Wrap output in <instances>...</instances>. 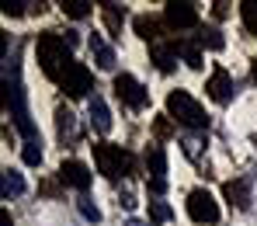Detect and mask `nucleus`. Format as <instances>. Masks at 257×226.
<instances>
[{
	"label": "nucleus",
	"mask_w": 257,
	"mask_h": 226,
	"mask_svg": "<svg viewBox=\"0 0 257 226\" xmlns=\"http://www.w3.org/2000/svg\"><path fill=\"white\" fill-rule=\"evenodd\" d=\"M35 52H39V63H42L45 77H52V80H59V77H63V70L73 63V56H70V42H66L63 35H56V32L39 35Z\"/></svg>",
	"instance_id": "nucleus-1"
},
{
	"label": "nucleus",
	"mask_w": 257,
	"mask_h": 226,
	"mask_svg": "<svg viewBox=\"0 0 257 226\" xmlns=\"http://www.w3.org/2000/svg\"><path fill=\"white\" fill-rule=\"evenodd\" d=\"M167 119L188 126V129H205V126H209L205 108H202L188 90H171V94H167Z\"/></svg>",
	"instance_id": "nucleus-2"
},
{
	"label": "nucleus",
	"mask_w": 257,
	"mask_h": 226,
	"mask_svg": "<svg viewBox=\"0 0 257 226\" xmlns=\"http://www.w3.org/2000/svg\"><path fill=\"white\" fill-rule=\"evenodd\" d=\"M94 164H97V171L104 178H118L122 171H128L132 157H128L122 146H115V143H97L94 146Z\"/></svg>",
	"instance_id": "nucleus-3"
},
{
	"label": "nucleus",
	"mask_w": 257,
	"mask_h": 226,
	"mask_svg": "<svg viewBox=\"0 0 257 226\" xmlns=\"http://www.w3.org/2000/svg\"><path fill=\"white\" fill-rule=\"evenodd\" d=\"M59 87L66 90L70 97H87L90 90H94V77H90V70H87L84 63H70L66 70H63V77H59Z\"/></svg>",
	"instance_id": "nucleus-4"
},
{
	"label": "nucleus",
	"mask_w": 257,
	"mask_h": 226,
	"mask_svg": "<svg viewBox=\"0 0 257 226\" xmlns=\"http://www.w3.org/2000/svg\"><path fill=\"white\" fill-rule=\"evenodd\" d=\"M115 94H118V101L122 104H128V108H146V101H150V94H146V87L132 77V73H118L115 77Z\"/></svg>",
	"instance_id": "nucleus-5"
},
{
	"label": "nucleus",
	"mask_w": 257,
	"mask_h": 226,
	"mask_svg": "<svg viewBox=\"0 0 257 226\" xmlns=\"http://www.w3.org/2000/svg\"><path fill=\"white\" fill-rule=\"evenodd\" d=\"M188 216H191L195 223H215V219H219V205H215V198L205 188H195V191L188 195Z\"/></svg>",
	"instance_id": "nucleus-6"
},
{
	"label": "nucleus",
	"mask_w": 257,
	"mask_h": 226,
	"mask_svg": "<svg viewBox=\"0 0 257 226\" xmlns=\"http://www.w3.org/2000/svg\"><path fill=\"white\" fill-rule=\"evenodd\" d=\"M164 21L177 28V32H184V28H195L198 25V7L191 4V0H171L167 7H164Z\"/></svg>",
	"instance_id": "nucleus-7"
},
{
	"label": "nucleus",
	"mask_w": 257,
	"mask_h": 226,
	"mask_svg": "<svg viewBox=\"0 0 257 226\" xmlns=\"http://www.w3.org/2000/svg\"><path fill=\"white\" fill-rule=\"evenodd\" d=\"M59 181L70 184V188H77V191H87V188H90V171H87L80 160H63V167H59Z\"/></svg>",
	"instance_id": "nucleus-8"
},
{
	"label": "nucleus",
	"mask_w": 257,
	"mask_h": 226,
	"mask_svg": "<svg viewBox=\"0 0 257 226\" xmlns=\"http://www.w3.org/2000/svg\"><path fill=\"white\" fill-rule=\"evenodd\" d=\"M209 97L212 101H219V104H226L229 101V94H233V84H229V73L222 70V66H215L212 70V77H209Z\"/></svg>",
	"instance_id": "nucleus-9"
},
{
	"label": "nucleus",
	"mask_w": 257,
	"mask_h": 226,
	"mask_svg": "<svg viewBox=\"0 0 257 226\" xmlns=\"http://www.w3.org/2000/svg\"><path fill=\"white\" fill-rule=\"evenodd\" d=\"M222 195H226L229 205H236V209H247V205H250V184H247V181H226V184H222Z\"/></svg>",
	"instance_id": "nucleus-10"
},
{
	"label": "nucleus",
	"mask_w": 257,
	"mask_h": 226,
	"mask_svg": "<svg viewBox=\"0 0 257 226\" xmlns=\"http://www.w3.org/2000/svg\"><path fill=\"white\" fill-rule=\"evenodd\" d=\"M87 45H90V52H94V63H97L101 70H115V49L104 42L101 35H94V39H90Z\"/></svg>",
	"instance_id": "nucleus-11"
},
{
	"label": "nucleus",
	"mask_w": 257,
	"mask_h": 226,
	"mask_svg": "<svg viewBox=\"0 0 257 226\" xmlns=\"http://www.w3.org/2000/svg\"><path fill=\"white\" fill-rule=\"evenodd\" d=\"M0 195H4V198H18V195H25V178H21V171L7 167V171L0 174Z\"/></svg>",
	"instance_id": "nucleus-12"
},
{
	"label": "nucleus",
	"mask_w": 257,
	"mask_h": 226,
	"mask_svg": "<svg viewBox=\"0 0 257 226\" xmlns=\"http://www.w3.org/2000/svg\"><path fill=\"white\" fill-rule=\"evenodd\" d=\"M90 122H94V129L97 133H108L111 129V111H108V104H104V97H90Z\"/></svg>",
	"instance_id": "nucleus-13"
},
{
	"label": "nucleus",
	"mask_w": 257,
	"mask_h": 226,
	"mask_svg": "<svg viewBox=\"0 0 257 226\" xmlns=\"http://www.w3.org/2000/svg\"><path fill=\"white\" fill-rule=\"evenodd\" d=\"M56 129H59V139L66 143V139H77V115L63 104V108H56Z\"/></svg>",
	"instance_id": "nucleus-14"
},
{
	"label": "nucleus",
	"mask_w": 257,
	"mask_h": 226,
	"mask_svg": "<svg viewBox=\"0 0 257 226\" xmlns=\"http://www.w3.org/2000/svg\"><path fill=\"white\" fill-rule=\"evenodd\" d=\"M174 45H177V56H184V63L191 70H202V49H198L195 39H177Z\"/></svg>",
	"instance_id": "nucleus-15"
},
{
	"label": "nucleus",
	"mask_w": 257,
	"mask_h": 226,
	"mask_svg": "<svg viewBox=\"0 0 257 226\" xmlns=\"http://www.w3.org/2000/svg\"><path fill=\"white\" fill-rule=\"evenodd\" d=\"M150 52H153V63H157V66H160L164 73H171V70H174V63H177V45H164V42H157L153 49H150Z\"/></svg>",
	"instance_id": "nucleus-16"
},
{
	"label": "nucleus",
	"mask_w": 257,
	"mask_h": 226,
	"mask_svg": "<svg viewBox=\"0 0 257 226\" xmlns=\"http://www.w3.org/2000/svg\"><path fill=\"white\" fill-rule=\"evenodd\" d=\"M146 171L153 174V181H160L167 174V153H164V146H153V150L146 153Z\"/></svg>",
	"instance_id": "nucleus-17"
},
{
	"label": "nucleus",
	"mask_w": 257,
	"mask_h": 226,
	"mask_svg": "<svg viewBox=\"0 0 257 226\" xmlns=\"http://www.w3.org/2000/svg\"><path fill=\"white\" fill-rule=\"evenodd\" d=\"M132 28H136V35H139V39H146V42L157 45V32H160V28H157V18H150V14H139V18L132 21Z\"/></svg>",
	"instance_id": "nucleus-18"
},
{
	"label": "nucleus",
	"mask_w": 257,
	"mask_h": 226,
	"mask_svg": "<svg viewBox=\"0 0 257 226\" xmlns=\"http://www.w3.org/2000/svg\"><path fill=\"white\" fill-rule=\"evenodd\" d=\"M104 7V25H108V32L111 35H118L122 32V14H118V4H101Z\"/></svg>",
	"instance_id": "nucleus-19"
},
{
	"label": "nucleus",
	"mask_w": 257,
	"mask_h": 226,
	"mask_svg": "<svg viewBox=\"0 0 257 226\" xmlns=\"http://www.w3.org/2000/svg\"><path fill=\"white\" fill-rule=\"evenodd\" d=\"M90 7H94V4H90V0H63V11H66V14H70V18H77V21H80V18H87V14H90Z\"/></svg>",
	"instance_id": "nucleus-20"
},
{
	"label": "nucleus",
	"mask_w": 257,
	"mask_h": 226,
	"mask_svg": "<svg viewBox=\"0 0 257 226\" xmlns=\"http://www.w3.org/2000/svg\"><path fill=\"white\" fill-rule=\"evenodd\" d=\"M21 157H25V164H28V167H39V164H42V143H39V139H32V143H25V150H21Z\"/></svg>",
	"instance_id": "nucleus-21"
},
{
	"label": "nucleus",
	"mask_w": 257,
	"mask_h": 226,
	"mask_svg": "<svg viewBox=\"0 0 257 226\" xmlns=\"http://www.w3.org/2000/svg\"><path fill=\"white\" fill-rule=\"evenodd\" d=\"M174 212L167 202H150V223H167Z\"/></svg>",
	"instance_id": "nucleus-22"
},
{
	"label": "nucleus",
	"mask_w": 257,
	"mask_h": 226,
	"mask_svg": "<svg viewBox=\"0 0 257 226\" xmlns=\"http://www.w3.org/2000/svg\"><path fill=\"white\" fill-rule=\"evenodd\" d=\"M240 18H243L247 28L257 32V0H243V4H240Z\"/></svg>",
	"instance_id": "nucleus-23"
},
{
	"label": "nucleus",
	"mask_w": 257,
	"mask_h": 226,
	"mask_svg": "<svg viewBox=\"0 0 257 226\" xmlns=\"http://www.w3.org/2000/svg\"><path fill=\"white\" fill-rule=\"evenodd\" d=\"M77 209H80V216L90 219V223H97V219H101V209H97L90 198H80V202H77Z\"/></svg>",
	"instance_id": "nucleus-24"
},
{
	"label": "nucleus",
	"mask_w": 257,
	"mask_h": 226,
	"mask_svg": "<svg viewBox=\"0 0 257 226\" xmlns=\"http://www.w3.org/2000/svg\"><path fill=\"white\" fill-rule=\"evenodd\" d=\"M4 14H7V18H21V14H25V4H21V0H11V4H4Z\"/></svg>",
	"instance_id": "nucleus-25"
},
{
	"label": "nucleus",
	"mask_w": 257,
	"mask_h": 226,
	"mask_svg": "<svg viewBox=\"0 0 257 226\" xmlns=\"http://www.w3.org/2000/svg\"><path fill=\"white\" fill-rule=\"evenodd\" d=\"M202 42H209V49H222V35H219V32H205Z\"/></svg>",
	"instance_id": "nucleus-26"
},
{
	"label": "nucleus",
	"mask_w": 257,
	"mask_h": 226,
	"mask_svg": "<svg viewBox=\"0 0 257 226\" xmlns=\"http://www.w3.org/2000/svg\"><path fill=\"white\" fill-rule=\"evenodd\" d=\"M150 191H153V195H164V191H167V178H160V181L150 178Z\"/></svg>",
	"instance_id": "nucleus-27"
},
{
	"label": "nucleus",
	"mask_w": 257,
	"mask_h": 226,
	"mask_svg": "<svg viewBox=\"0 0 257 226\" xmlns=\"http://www.w3.org/2000/svg\"><path fill=\"white\" fill-rule=\"evenodd\" d=\"M171 133V122L167 119H157V136H167Z\"/></svg>",
	"instance_id": "nucleus-28"
},
{
	"label": "nucleus",
	"mask_w": 257,
	"mask_h": 226,
	"mask_svg": "<svg viewBox=\"0 0 257 226\" xmlns=\"http://www.w3.org/2000/svg\"><path fill=\"white\" fill-rule=\"evenodd\" d=\"M42 191L45 195H59V184L56 181H42Z\"/></svg>",
	"instance_id": "nucleus-29"
},
{
	"label": "nucleus",
	"mask_w": 257,
	"mask_h": 226,
	"mask_svg": "<svg viewBox=\"0 0 257 226\" xmlns=\"http://www.w3.org/2000/svg\"><path fill=\"white\" fill-rule=\"evenodd\" d=\"M212 7H215V18H226V7H229V4H222V0H215Z\"/></svg>",
	"instance_id": "nucleus-30"
},
{
	"label": "nucleus",
	"mask_w": 257,
	"mask_h": 226,
	"mask_svg": "<svg viewBox=\"0 0 257 226\" xmlns=\"http://www.w3.org/2000/svg\"><path fill=\"white\" fill-rule=\"evenodd\" d=\"M0 226H11V216L7 212H0Z\"/></svg>",
	"instance_id": "nucleus-31"
},
{
	"label": "nucleus",
	"mask_w": 257,
	"mask_h": 226,
	"mask_svg": "<svg viewBox=\"0 0 257 226\" xmlns=\"http://www.w3.org/2000/svg\"><path fill=\"white\" fill-rule=\"evenodd\" d=\"M122 226H143V223H139V219H128V223H122Z\"/></svg>",
	"instance_id": "nucleus-32"
},
{
	"label": "nucleus",
	"mask_w": 257,
	"mask_h": 226,
	"mask_svg": "<svg viewBox=\"0 0 257 226\" xmlns=\"http://www.w3.org/2000/svg\"><path fill=\"white\" fill-rule=\"evenodd\" d=\"M254 80H257V63H254Z\"/></svg>",
	"instance_id": "nucleus-33"
}]
</instances>
